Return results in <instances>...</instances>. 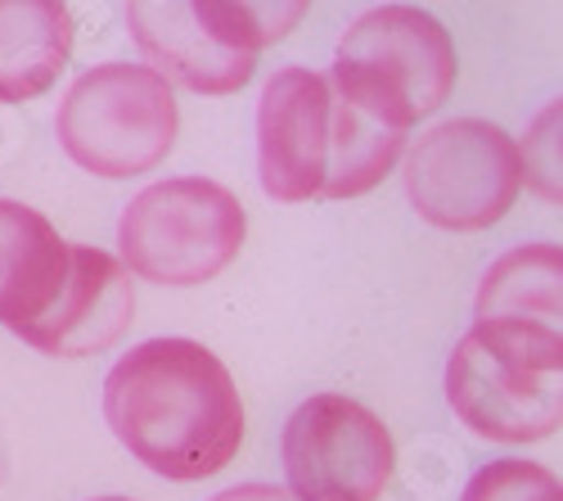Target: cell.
I'll return each mask as SVG.
<instances>
[{
  "label": "cell",
  "mask_w": 563,
  "mask_h": 501,
  "mask_svg": "<svg viewBox=\"0 0 563 501\" xmlns=\"http://www.w3.org/2000/svg\"><path fill=\"white\" fill-rule=\"evenodd\" d=\"M104 416L122 447L163 479L225 470L244 443V402L225 361L195 339H150L104 380Z\"/></svg>",
  "instance_id": "1"
},
{
  "label": "cell",
  "mask_w": 563,
  "mask_h": 501,
  "mask_svg": "<svg viewBox=\"0 0 563 501\" xmlns=\"http://www.w3.org/2000/svg\"><path fill=\"white\" fill-rule=\"evenodd\" d=\"M212 501H298L289 488H275V483H240V488H225Z\"/></svg>",
  "instance_id": "16"
},
{
  "label": "cell",
  "mask_w": 563,
  "mask_h": 501,
  "mask_svg": "<svg viewBox=\"0 0 563 501\" xmlns=\"http://www.w3.org/2000/svg\"><path fill=\"white\" fill-rule=\"evenodd\" d=\"M135 316V285L126 266L90 244H73L68 281L55 307L41 316V326L23 335V344L51 357H96L113 348Z\"/></svg>",
  "instance_id": "11"
},
{
  "label": "cell",
  "mask_w": 563,
  "mask_h": 501,
  "mask_svg": "<svg viewBox=\"0 0 563 501\" xmlns=\"http://www.w3.org/2000/svg\"><path fill=\"white\" fill-rule=\"evenodd\" d=\"M73 55V14L59 0H0V105L36 100Z\"/></svg>",
  "instance_id": "13"
},
{
  "label": "cell",
  "mask_w": 563,
  "mask_h": 501,
  "mask_svg": "<svg viewBox=\"0 0 563 501\" xmlns=\"http://www.w3.org/2000/svg\"><path fill=\"white\" fill-rule=\"evenodd\" d=\"M446 402L492 443H541L563 421L559 371L468 330L446 361Z\"/></svg>",
  "instance_id": "9"
},
{
  "label": "cell",
  "mask_w": 563,
  "mask_h": 501,
  "mask_svg": "<svg viewBox=\"0 0 563 501\" xmlns=\"http://www.w3.org/2000/svg\"><path fill=\"white\" fill-rule=\"evenodd\" d=\"M519 186V145L483 118H451L424 131L406 159V199L442 231H483L500 221Z\"/></svg>",
  "instance_id": "6"
},
{
  "label": "cell",
  "mask_w": 563,
  "mask_h": 501,
  "mask_svg": "<svg viewBox=\"0 0 563 501\" xmlns=\"http://www.w3.org/2000/svg\"><path fill=\"white\" fill-rule=\"evenodd\" d=\"M406 131L339 96L316 68H279L257 105V172L279 204L356 199L401 159Z\"/></svg>",
  "instance_id": "2"
},
{
  "label": "cell",
  "mask_w": 563,
  "mask_h": 501,
  "mask_svg": "<svg viewBox=\"0 0 563 501\" xmlns=\"http://www.w3.org/2000/svg\"><path fill=\"white\" fill-rule=\"evenodd\" d=\"M460 501H563V488L537 461H492L468 479Z\"/></svg>",
  "instance_id": "14"
},
{
  "label": "cell",
  "mask_w": 563,
  "mask_h": 501,
  "mask_svg": "<svg viewBox=\"0 0 563 501\" xmlns=\"http://www.w3.org/2000/svg\"><path fill=\"white\" fill-rule=\"evenodd\" d=\"M334 90L388 127H410L446 105L455 86V45L446 28L415 6L365 10L334 55Z\"/></svg>",
  "instance_id": "3"
},
{
  "label": "cell",
  "mask_w": 563,
  "mask_h": 501,
  "mask_svg": "<svg viewBox=\"0 0 563 501\" xmlns=\"http://www.w3.org/2000/svg\"><path fill=\"white\" fill-rule=\"evenodd\" d=\"M59 145L90 176L126 181L158 167L176 141V96L145 64L86 68L59 105Z\"/></svg>",
  "instance_id": "5"
},
{
  "label": "cell",
  "mask_w": 563,
  "mask_h": 501,
  "mask_svg": "<svg viewBox=\"0 0 563 501\" xmlns=\"http://www.w3.org/2000/svg\"><path fill=\"white\" fill-rule=\"evenodd\" d=\"M559 285H563V249L523 244L509 249L483 271L478 285V322L474 330L509 352H523L541 367L563 371L559 339Z\"/></svg>",
  "instance_id": "10"
},
{
  "label": "cell",
  "mask_w": 563,
  "mask_h": 501,
  "mask_svg": "<svg viewBox=\"0 0 563 501\" xmlns=\"http://www.w3.org/2000/svg\"><path fill=\"white\" fill-rule=\"evenodd\" d=\"M279 447L298 501H379L397 466L388 425L343 393L307 397Z\"/></svg>",
  "instance_id": "8"
},
{
  "label": "cell",
  "mask_w": 563,
  "mask_h": 501,
  "mask_svg": "<svg viewBox=\"0 0 563 501\" xmlns=\"http://www.w3.org/2000/svg\"><path fill=\"white\" fill-rule=\"evenodd\" d=\"M244 231V204L225 186L203 176H172L126 204L118 221V262L150 285L190 290L234 262Z\"/></svg>",
  "instance_id": "4"
},
{
  "label": "cell",
  "mask_w": 563,
  "mask_h": 501,
  "mask_svg": "<svg viewBox=\"0 0 563 501\" xmlns=\"http://www.w3.org/2000/svg\"><path fill=\"white\" fill-rule=\"evenodd\" d=\"M73 244L36 208L0 199V326L19 339L41 326L68 281Z\"/></svg>",
  "instance_id": "12"
},
{
  "label": "cell",
  "mask_w": 563,
  "mask_h": 501,
  "mask_svg": "<svg viewBox=\"0 0 563 501\" xmlns=\"http://www.w3.org/2000/svg\"><path fill=\"white\" fill-rule=\"evenodd\" d=\"M96 501H131V497H96Z\"/></svg>",
  "instance_id": "17"
},
{
  "label": "cell",
  "mask_w": 563,
  "mask_h": 501,
  "mask_svg": "<svg viewBox=\"0 0 563 501\" xmlns=\"http://www.w3.org/2000/svg\"><path fill=\"white\" fill-rule=\"evenodd\" d=\"M519 145V167H523V181L541 195V199H554L559 204V100L541 109V118L532 122V131L523 135Z\"/></svg>",
  "instance_id": "15"
},
{
  "label": "cell",
  "mask_w": 563,
  "mask_h": 501,
  "mask_svg": "<svg viewBox=\"0 0 563 501\" xmlns=\"http://www.w3.org/2000/svg\"><path fill=\"white\" fill-rule=\"evenodd\" d=\"M131 36L150 68L199 96H230L249 86L266 45L262 6L240 0H135Z\"/></svg>",
  "instance_id": "7"
}]
</instances>
